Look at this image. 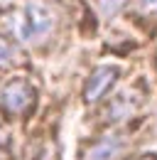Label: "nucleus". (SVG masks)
I'll use <instances>...</instances> for the list:
<instances>
[{"mask_svg":"<svg viewBox=\"0 0 157 160\" xmlns=\"http://www.w3.org/2000/svg\"><path fill=\"white\" fill-rule=\"evenodd\" d=\"M101 2V8H103V12H108V15H113L118 12L123 5H125V0H98Z\"/></svg>","mask_w":157,"mask_h":160,"instance_id":"0eeeda50","label":"nucleus"},{"mask_svg":"<svg viewBox=\"0 0 157 160\" xmlns=\"http://www.w3.org/2000/svg\"><path fill=\"white\" fill-rule=\"evenodd\" d=\"M137 8H140L142 12L157 15V0H137Z\"/></svg>","mask_w":157,"mask_h":160,"instance_id":"6e6552de","label":"nucleus"},{"mask_svg":"<svg viewBox=\"0 0 157 160\" xmlns=\"http://www.w3.org/2000/svg\"><path fill=\"white\" fill-rule=\"evenodd\" d=\"M0 103L7 113L12 116H22L32 108L35 103V86L27 79H12L2 86V94H0Z\"/></svg>","mask_w":157,"mask_h":160,"instance_id":"f03ea898","label":"nucleus"},{"mask_svg":"<svg viewBox=\"0 0 157 160\" xmlns=\"http://www.w3.org/2000/svg\"><path fill=\"white\" fill-rule=\"evenodd\" d=\"M120 150H123V138L120 136H106L86 153V160H116L120 155Z\"/></svg>","mask_w":157,"mask_h":160,"instance_id":"20e7f679","label":"nucleus"},{"mask_svg":"<svg viewBox=\"0 0 157 160\" xmlns=\"http://www.w3.org/2000/svg\"><path fill=\"white\" fill-rule=\"evenodd\" d=\"M7 30L20 42H39L52 35V30H54V12L44 2L32 0L22 10H15L10 15Z\"/></svg>","mask_w":157,"mask_h":160,"instance_id":"f257e3e1","label":"nucleus"},{"mask_svg":"<svg viewBox=\"0 0 157 160\" xmlns=\"http://www.w3.org/2000/svg\"><path fill=\"white\" fill-rule=\"evenodd\" d=\"M128 94H130V91L120 94V96L113 101V106H111V116H113V118H123V116H130V113L135 111V103L128 99Z\"/></svg>","mask_w":157,"mask_h":160,"instance_id":"423d86ee","label":"nucleus"},{"mask_svg":"<svg viewBox=\"0 0 157 160\" xmlns=\"http://www.w3.org/2000/svg\"><path fill=\"white\" fill-rule=\"evenodd\" d=\"M15 64H20V49L12 42L0 37V69H10Z\"/></svg>","mask_w":157,"mask_h":160,"instance_id":"39448f33","label":"nucleus"},{"mask_svg":"<svg viewBox=\"0 0 157 160\" xmlns=\"http://www.w3.org/2000/svg\"><path fill=\"white\" fill-rule=\"evenodd\" d=\"M145 160H150V158H145Z\"/></svg>","mask_w":157,"mask_h":160,"instance_id":"1a4fd4ad","label":"nucleus"},{"mask_svg":"<svg viewBox=\"0 0 157 160\" xmlns=\"http://www.w3.org/2000/svg\"><path fill=\"white\" fill-rule=\"evenodd\" d=\"M118 77V69H113V67H96V72L88 77V81H86V89H83V99L86 101H98L111 86H113V81H116Z\"/></svg>","mask_w":157,"mask_h":160,"instance_id":"7ed1b4c3","label":"nucleus"}]
</instances>
